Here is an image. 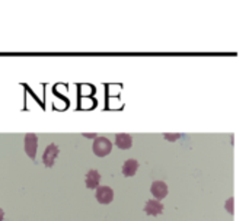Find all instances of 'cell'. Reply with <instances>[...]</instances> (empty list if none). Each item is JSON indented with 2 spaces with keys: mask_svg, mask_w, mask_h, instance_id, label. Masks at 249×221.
Returning a JSON list of instances; mask_svg holds the SVG:
<instances>
[{
  "mask_svg": "<svg viewBox=\"0 0 249 221\" xmlns=\"http://www.w3.org/2000/svg\"><path fill=\"white\" fill-rule=\"evenodd\" d=\"M96 189L98 191H96L95 197H96L98 203H101L104 205L112 203V200H114V191L109 187H98Z\"/></svg>",
  "mask_w": 249,
  "mask_h": 221,
  "instance_id": "277c9868",
  "label": "cell"
},
{
  "mask_svg": "<svg viewBox=\"0 0 249 221\" xmlns=\"http://www.w3.org/2000/svg\"><path fill=\"white\" fill-rule=\"evenodd\" d=\"M163 211V204L156 200H149L144 205V213L147 216H159Z\"/></svg>",
  "mask_w": 249,
  "mask_h": 221,
  "instance_id": "8992f818",
  "label": "cell"
},
{
  "mask_svg": "<svg viewBox=\"0 0 249 221\" xmlns=\"http://www.w3.org/2000/svg\"><path fill=\"white\" fill-rule=\"evenodd\" d=\"M38 150V137L35 134H26L25 136V153L34 160Z\"/></svg>",
  "mask_w": 249,
  "mask_h": 221,
  "instance_id": "7a4b0ae2",
  "label": "cell"
},
{
  "mask_svg": "<svg viewBox=\"0 0 249 221\" xmlns=\"http://www.w3.org/2000/svg\"><path fill=\"white\" fill-rule=\"evenodd\" d=\"M163 137H165L166 140H169V141H175V140L181 138V134H165Z\"/></svg>",
  "mask_w": 249,
  "mask_h": 221,
  "instance_id": "8fae6325",
  "label": "cell"
},
{
  "mask_svg": "<svg viewBox=\"0 0 249 221\" xmlns=\"http://www.w3.org/2000/svg\"><path fill=\"white\" fill-rule=\"evenodd\" d=\"M57 156H58V147L55 144L47 146V149L44 150V156H42V162H44L45 168H53Z\"/></svg>",
  "mask_w": 249,
  "mask_h": 221,
  "instance_id": "3957f363",
  "label": "cell"
},
{
  "mask_svg": "<svg viewBox=\"0 0 249 221\" xmlns=\"http://www.w3.org/2000/svg\"><path fill=\"white\" fill-rule=\"evenodd\" d=\"M99 181H101V175L98 170H89L86 173L85 182H86V187L89 189H96L99 187Z\"/></svg>",
  "mask_w": 249,
  "mask_h": 221,
  "instance_id": "52a82bcc",
  "label": "cell"
},
{
  "mask_svg": "<svg viewBox=\"0 0 249 221\" xmlns=\"http://www.w3.org/2000/svg\"><path fill=\"white\" fill-rule=\"evenodd\" d=\"M137 169H139V162L134 160V159H130V160H127V162L124 163V166H123V175L127 176V178L134 176L136 172H137Z\"/></svg>",
  "mask_w": 249,
  "mask_h": 221,
  "instance_id": "9c48e42d",
  "label": "cell"
},
{
  "mask_svg": "<svg viewBox=\"0 0 249 221\" xmlns=\"http://www.w3.org/2000/svg\"><path fill=\"white\" fill-rule=\"evenodd\" d=\"M115 144L121 150H128L133 146V138L130 134H117L115 136Z\"/></svg>",
  "mask_w": 249,
  "mask_h": 221,
  "instance_id": "ba28073f",
  "label": "cell"
},
{
  "mask_svg": "<svg viewBox=\"0 0 249 221\" xmlns=\"http://www.w3.org/2000/svg\"><path fill=\"white\" fill-rule=\"evenodd\" d=\"M3 216H4V213H3V210L0 208V221H3Z\"/></svg>",
  "mask_w": 249,
  "mask_h": 221,
  "instance_id": "7c38bea8",
  "label": "cell"
},
{
  "mask_svg": "<svg viewBox=\"0 0 249 221\" xmlns=\"http://www.w3.org/2000/svg\"><path fill=\"white\" fill-rule=\"evenodd\" d=\"M233 204H235V198H233V197H231V198L226 201V204H225V208L228 210V213H229V214H233V213H235V210H233Z\"/></svg>",
  "mask_w": 249,
  "mask_h": 221,
  "instance_id": "30bf717a",
  "label": "cell"
},
{
  "mask_svg": "<svg viewBox=\"0 0 249 221\" xmlns=\"http://www.w3.org/2000/svg\"><path fill=\"white\" fill-rule=\"evenodd\" d=\"M92 150L93 153L98 156V157H105L111 153L112 150V143L107 138V137H96L95 141H93V146H92Z\"/></svg>",
  "mask_w": 249,
  "mask_h": 221,
  "instance_id": "6da1fadb",
  "label": "cell"
},
{
  "mask_svg": "<svg viewBox=\"0 0 249 221\" xmlns=\"http://www.w3.org/2000/svg\"><path fill=\"white\" fill-rule=\"evenodd\" d=\"M150 192H152V195L155 197L156 201L163 200L168 195V185L165 182H162V181H156V182L152 184Z\"/></svg>",
  "mask_w": 249,
  "mask_h": 221,
  "instance_id": "5b68a950",
  "label": "cell"
}]
</instances>
